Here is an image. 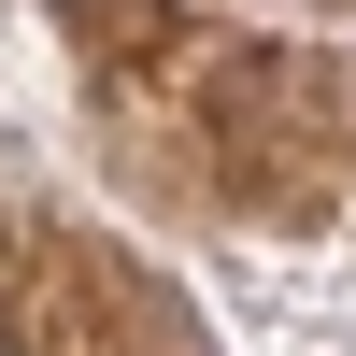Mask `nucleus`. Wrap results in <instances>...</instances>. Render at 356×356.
I'll use <instances>...</instances> for the list:
<instances>
[{
    "label": "nucleus",
    "instance_id": "1",
    "mask_svg": "<svg viewBox=\"0 0 356 356\" xmlns=\"http://www.w3.org/2000/svg\"><path fill=\"white\" fill-rule=\"evenodd\" d=\"M0 356H15V342H0Z\"/></svg>",
    "mask_w": 356,
    "mask_h": 356
}]
</instances>
